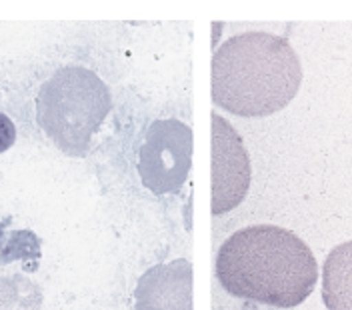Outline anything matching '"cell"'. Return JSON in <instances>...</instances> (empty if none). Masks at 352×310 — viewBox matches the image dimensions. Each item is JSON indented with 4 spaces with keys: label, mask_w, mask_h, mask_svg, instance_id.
I'll use <instances>...</instances> for the list:
<instances>
[{
    "label": "cell",
    "mask_w": 352,
    "mask_h": 310,
    "mask_svg": "<svg viewBox=\"0 0 352 310\" xmlns=\"http://www.w3.org/2000/svg\"><path fill=\"white\" fill-rule=\"evenodd\" d=\"M217 278L226 292L276 309L302 305L318 280V265L294 232L258 224L228 236L217 254Z\"/></svg>",
    "instance_id": "obj_1"
},
{
    "label": "cell",
    "mask_w": 352,
    "mask_h": 310,
    "mask_svg": "<svg viewBox=\"0 0 352 310\" xmlns=\"http://www.w3.org/2000/svg\"><path fill=\"white\" fill-rule=\"evenodd\" d=\"M302 82L300 60L292 45L272 32L230 36L212 56V100L242 118L280 112Z\"/></svg>",
    "instance_id": "obj_2"
},
{
    "label": "cell",
    "mask_w": 352,
    "mask_h": 310,
    "mask_svg": "<svg viewBox=\"0 0 352 310\" xmlns=\"http://www.w3.org/2000/svg\"><path fill=\"white\" fill-rule=\"evenodd\" d=\"M112 109L107 85L88 68L66 67L38 96V122L66 155L85 156Z\"/></svg>",
    "instance_id": "obj_3"
},
{
    "label": "cell",
    "mask_w": 352,
    "mask_h": 310,
    "mask_svg": "<svg viewBox=\"0 0 352 310\" xmlns=\"http://www.w3.org/2000/svg\"><path fill=\"white\" fill-rule=\"evenodd\" d=\"M192 129L175 118L156 120L144 136L138 158L142 184L154 195H176L192 166Z\"/></svg>",
    "instance_id": "obj_4"
},
{
    "label": "cell",
    "mask_w": 352,
    "mask_h": 310,
    "mask_svg": "<svg viewBox=\"0 0 352 310\" xmlns=\"http://www.w3.org/2000/svg\"><path fill=\"white\" fill-rule=\"evenodd\" d=\"M250 158L228 120L212 114V214L236 208L248 195Z\"/></svg>",
    "instance_id": "obj_5"
},
{
    "label": "cell",
    "mask_w": 352,
    "mask_h": 310,
    "mask_svg": "<svg viewBox=\"0 0 352 310\" xmlns=\"http://www.w3.org/2000/svg\"><path fill=\"white\" fill-rule=\"evenodd\" d=\"M192 276L195 270L186 258L153 266L138 278L136 310H195Z\"/></svg>",
    "instance_id": "obj_6"
},
{
    "label": "cell",
    "mask_w": 352,
    "mask_h": 310,
    "mask_svg": "<svg viewBox=\"0 0 352 310\" xmlns=\"http://www.w3.org/2000/svg\"><path fill=\"white\" fill-rule=\"evenodd\" d=\"M322 300L329 310H352V241L334 246L324 261Z\"/></svg>",
    "instance_id": "obj_7"
},
{
    "label": "cell",
    "mask_w": 352,
    "mask_h": 310,
    "mask_svg": "<svg viewBox=\"0 0 352 310\" xmlns=\"http://www.w3.org/2000/svg\"><path fill=\"white\" fill-rule=\"evenodd\" d=\"M16 140V129H14V122L0 112V153L8 151Z\"/></svg>",
    "instance_id": "obj_8"
}]
</instances>
